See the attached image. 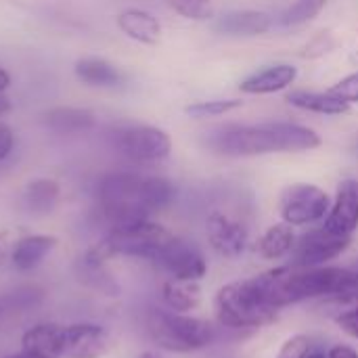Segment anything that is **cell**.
<instances>
[{
  "instance_id": "obj_24",
  "label": "cell",
  "mask_w": 358,
  "mask_h": 358,
  "mask_svg": "<svg viewBox=\"0 0 358 358\" xmlns=\"http://www.w3.org/2000/svg\"><path fill=\"white\" fill-rule=\"evenodd\" d=\"M162 300L168 310L193 313L201 306V287L197 281H180L168 277L162 283Z\"/></svg>"
},
{
  "instance_id": "obj_15",
  "label": "cell",
  "mask_w": 358,
  "mask_h": 358,
  "mask_svg": "<svg viewBox=\"0 0 358 358\" xmlns=\"http://www.w3.org/2000/svg\"><path fill=\"white\" fill-rule=\"evenodd\" d=\"M298 78V69L289 63H277V65H268L252 76H248L245 80H241L239 90L243 94H275L281 92L285 88H289Z\"/></svg>"
},
{
  "instance_id": "obj_5",
  "label": "cell",
  "mask_w": 358,
  "mask_h": 358,
  "mask_svg": "<svg viewBox=\"0 0 358 358\" xmlns=\"http://www.w3.org/2000/svg\"><path fill=\"white\" fill-rule=\"evenodd\" d=\"M145 329L157 348L176 355L199 352L216 342V327L191 313L153 308L147 315Z\"/></svg>"
},
{
  "instance_id": "obj_44",
  "label": "cell",
  "mask_w": 358,
  "mask_h": 358,
  "mask_svg": "<svg viewBox=\"0 0 358 358\" xmlns=\"http://www.w3.org/2000/svg\"><path fill=\"white\" fill-rule=\"evenodd\" d=\"M357 151H358V141H357Z\"/></svg>"
},
{
  "instance_id": "obj_11",
  "label": "cell",
  "mask_w": 358,
  "mask_h": 358,
  "mask_svg": "<svg viewBox=\"0 0 358 358\" xmlns=\"http://www.w3.org/2000/svg\"><path fill=\"white\" fill-rule=\"evenodd\" d=\"M153 264L159 266L170 279H180V281L199 283L208 275V260L203 252L195 243L176 235L159 252Z\"/></svg>"
},
{
  "instance_id": "obj_39",
  "label": "cell",
  "mask_w": 358,
  "mask_h": 358,
  "mask_svg": "<svg viewBox=\"0 0 358 358\" xmlns=\"http://www.w3.org/2000/svg\"><path fill=\"white\" fill-rule=\"evenodd\" d=\"M306 358H327V352L325 350H321V348H310L308 350V355H306Z\"/></svg>"
},
{
  "instance_id": "obj_38",
  "label": "cell",
  "mask_w": 358,
  "mask_h": 358,
  "mask_svg": "<svg viewBox=\"0 0 358 358\" xmlns=\"http://www.w3.org/2000/svg\"><path fill=\"white\" fill-rule=\"evenodd\" d=\"M8 86H10V76H8V71H6V69H2V67H0V92H4Z\"/></svg>"
},
{
  "instance_id": "obj_10",
  "label": "cell",
  "mask_w": 358,
  "mask_h": 358,
  "mask_svg": "<svg viewBox=\"0 0 358 358\" xmlns=\"http://www.w3.org/2000/svg\"><path fill=\"white\" fill-rule=\"evenodd\" d=\"M113 348L111 334L96 323L61 325L59 358H103Z\"/></svg>"
},
{
  "instance_id": "obj_19",
  "label": "cell",
  "mask_w": 358,
  "mask_h": 358,
  "mask_svg": "<svg viewBox=\"0 0 358 358\" xmlns=\"http://www.w3.org/2000/svg\"><path fill=\"white\" fill-rule=\"evenodd\" d=\"M44 126L57 134H82L96 126V117L82 107H52L44 113Z\"/></svg>"
},
{
  "instance_id": "obj_32",
  "label": "cell",
  "mask_w": 358,
  "mask_h": 358,
  "mask_svg": "<svg viewBox=\"0 0 358 358\" xmlns=\"http://www.w3.org/2000/svg\"><path fill=\"white\" fill-rule=\"evenodd\" d=\"M329 92L336 94L338 99L346 101L348 105H358V71L342 78L338 84H334L329 88Z\"/></svg>"
},
{
  "instance_id": "obj_41",
  "label": "cell",
  "mask_w": 358,
  "mask_h": 358,
  "mask_svg": "<svg viewBox=\"0 0 358 358\" xmlns=\"http://www.w3.org/2000/svg\"><path fill=\"white\" fill-rule=\"evenodd\" d=\"M138 358H164L162 355H157V352H153V350H145L143 355H138Z\"/></svg>"
},
{
  "instance_id": "obj_1",
  "label": "cell",
  "mask_w": 358,
  "mask_h": 358,
  "mask_svg": "<svg viewBox=\"0 0 358 358\" xmlns=\"http://www.w3.org/2000/svg\"><path fill=\"white\" fill-rule=\"evenodd\" d=\"M96 212L107 229L147 220L176 199V187L164 176L111 172L96 182Z\"/></svg>"
},
{
  "instance_id": "obj_31",
  "label": "cell",
  "mask_w": 358,
  "mask_h": 358,
  "mask_svg": "<svg viewBox=\"0 0 358 358\" xmlns=\"http://www.w3.org/2000/svg\"><path fill=\"white\" fill-rule=\"evenodd\" d=\"M334 48H336V38H334L329 31H321V34H317V36L304 46L302 57H306V59H319V57L331 52Z\"/></svg>"
},
{
  "instance_id": "obj_43",
  "label": "cell",
  "mask_w": 358,
  "mask_h": 358,
  "mask_svg": "<svg viewBox=\"0 0 358 358\" xmlns=\"http://www.w3.org/2000/svg\"><path fill=\"white\" fill-rule=\"evenodd\" d=\"M0 315H2V306H0Z\"/></svg>"
},
{
  "instance_id": "obj_33",
  "label": "cell",
  "mask_w": 358,
  "mask_h": 358,
  "mask_svg": "<svg viewBox=\"0 0 358 358\" xmlns=\"http://www.w3.org/2000/svg\"><path fill=\"white\" fill-rule=\"evenodd\" d=\"M336 325L350 338L358 340V306L350 308V310H344L336 317Z\"/></svg>"
},
{
  "instance_id": "obj_20",
  "label": "cell",
  "mask_w": 358,
  "mask_h": 358,
  "mask_svg": "<svg viewBox=\"0 0 358 358\" xmlns=\"http://www.w3.org/2000/svg\"><path fill=\"white\" fill-rule=\"evenodd\" d=\"M73 71L82 84L92 88H115L124 82L122 71L113 63L101 57H84L76 61Z\"/></svg>"
},
{
  "instance_id": "obj_37",
  "label": "cell",
  "mask_w": 358,
  "mask_h": 358,
  "mask_svg": "<svg viewBox=\"0 0 358 358\" xmlns=\"http://www.w3.org/2000/svg\"><path fill=\"white\" fill-rule=\"evenodd\" d=\"M10 109H13V103H10V99H8L4 92H0V115L8 113Z\"/></svg>"
},
{
  "instance_id": "obj_4",
  "label": "cell",
  "mask_w": 358,
  "mask_h": 358,
  "mask_svg": "<svg viewBox=\"0 0 358 358\" xmlns=\"http://www.w3.org/2000/svg\"><path fill=\"white\" fill-rule=\"evenodd\" d=\"M216 319L222 327L243 331L262 329L279 319V308L266 298L258 277L222 285L214 296Z\"/></svg>"
},
{
  "instance_id": "obj_40",
  "label": "cell",
  "mask_w": 358,
  "mask_h": 358,
  "mask_svg": "<svg viewBox=\"0 0 358 358\" xmlns=\"http://www.w3.org/2000/svg\"><path fill=\"white\" fill-rule=\"evenodd\" d=\"M2 358H46V357H40V355H31V352L21 350V352H17V355H6V357H2Z\"/></svg>"
},
{
  "instance_id": "obj_17",
  "label": "cell",
  "mask_w": 358,
  "mask_h": 358,
  "mask_svg": "<svg viewBox=\"0 0 358 358\" xmlns=\"http://www.w3.org/2000/svg\"><path fill=\"white\" fill-rule=\"evenodd\" d=\"M59 239L55 235H25L15 241L10 266L19 273H29L38 268L44 258L57 248Z\"/></svg>"
},
{
  "instance_id": "obj_7",
  "label": "cell",
  "mask_w": 358,
  "mask_h": 358,
  "mask_svg": "<svg viewBox=\"0 0 358 358\" xmlns=\"http://www.w3.org/2000/svg\"><path fill=\"white\" fill-rule=\"evenodd\" d=\"M113 149L134 164H157L164 162L172 151V138L168 132L155 126H124L111 134Z\"/></svg>"
},
{
  "instance_id": "obj_29",
  "label": "cell",
  "mask_w": 358,
  "mask_h": 358,
  "mask_svg": "<svg viewBox=\"0 0 358 358\" xmlns=\"http://www.w3.org/2000/svg\"><path fill=\"white\" fill-rule=\"evenodd\" d=\"M40 300H42V292L40 289L23 287V289L13 292L4 302H0V306H2V310H4V306L6 308H15V310H27L29 306H36Z\"/></svg>"
},
{
  "instance_id": "obj_9",
  "label": "cell",
  "mask_w": 358,
  "mask_h": 358,
  "mask_svg": "<svg viewBox=\"0 0 358 358\" xmlns=\"http://www.w3.org/2000/svg\"><path fill=\"white\" fill-rule=\"evenodd\" d=\"M352 243V237H342L325 227L310 229L296 239V245L289 254V266L294 268H319L327 266L340 258Z\"/></svg>"
},
{
  "instance_id": "obj_23",
  "label": "cell",
  "mask_w": 358,
  "mask_h": 358,
  "mask_svg": "<svg viewBox=\"0 0 358 358\" xmlns=\"http://www.w3.org/2000/svg\"><path fill=\"white\" fill-rule=\"evenodd\" d=\"M296 233H294V227L287 224V222H277L273 227H268L258 243H256V252L260 258L268 260V262H275V260H281V258H287L296 245Z\"/></svg>"
},
{
  "instance_id": "obj_13",
  "label": "cell",
  "mask_w": 358,
  "mask_h": 358,
  "mask_svg": "<svg viewBox=\"0 0 358 358\" xmlns=\"http://www.w3.org/2000/svg\"><path fill=\"white\" fill-rule=\"evenodd\" d=\"M73 271H76L78 281L86 285L88 289L109 296V298H115L120 294V285L113 273L109 271V258L99 250L96 243L76 258Z\"/></svg>"
},
{
  "instance_id": "obj_42",
  "label": "cell",
  "mask_w": 358,
  "mask_h": 358,
  "mask_svg": "<svg viewBox=\"0 0 358 358\" xmlns=\"http://www.w3.org/2000/svg\"><path fill=\"white\" fill-rule=\"evenodd\" d=\"M352 61H358V52H357V55H355V57H352Z\"/></svg>"
},
{
  "instance_id": "obj_12",
  "label": "cell",
  "mask_w": 358,
  "mask_h": 358,
  "mask_svg": "<svg viewBox=\"0 0 358 358\" xmlns=\"http://www.w3.org/2000/svg\"><path fill=\"white\" fill-rule=\"evenodd\" d=\"M206 237L210 248L227 260H237L250 245L248 227L227 212L214 210L206 218Z\"/></svg>"
},
{
  "instance_id": "obj_26",
  "label": "cell",
  "mask_w": 358,
  "mask_h": 358,
  "mask_svg": "<svg viewBox=\"0 0 358 358\" xmlns=\"http://www.w3.org/2000/svg\"><path fill=\"white\" fill-rule=\"evenodd\" d=\"M327 0H294L281 15H279V23L283 27H296V25H304L308 21H313L323 8H325Z\"/></svg>"
},
{
  "instance_id": "obj_34",
  "label": "cell",
  "mask_w": 358,
  "mask_h": 358,
  "mask_svg": "<svg viewBox=\"0 0 358 358\" xmlns=\"http://www.w3.org/2000/svg\"><path fill=\"white\" fill-rule=\"evenodd\" d=\"M13 233L10 231H0V271L10 264V256H13V248H15Z\"/></svg>"
},
{
  "instance_id": "obj_2",
  "label": "cell",
  "mask_w": 358,
  "mask_h": 358,
  "mask_svg": "<svg viewBox=\"0 0 358 358\" xmlns=\"http://www.w3.org/2000/svg\"><path fill=\"white\" fill-rule=\"evenodd\" d=\"M201 145L224 157H256L271 153L313 151L321 145V136L313 128L292 122L224 124L206 130Z\"/></svg>"
},
{
  "instance_id": "obj_35",
  "label": "cell",
  "mask_w": 358,
  "mask_h": 358,
  "mask_svg": "<svg viewBox=\"0 0 358 358\" xmlns=\"http://www.w3.org/2000/svg\"><path fill=\"white\" fill-rule=\"evenodd\" d=\"M15 147V132L10 130V126H6L4 122H0V162H4Z\"/></svg>"
},
{
  "instance_id": "obj_8",
  "label": "cell",
  "mask_w": 358,
  "mask_h": 358,
  "mask_svg": "<svg viewBox=\"0 0 358 358\" xmlns=\"http://www.w3.org/2000/svg\"><path fill=\"white\" fill-rule=\"evenodd\" d=\"M331 197L317 185L296 182L283 189L279 197V214L281 220L292 227H310L329 214Z\"/></svg>"
},
{
  "instance_id": "obj_16",
  "label": "cell",
  "mask_w": 358,
  "mask_h": 358,
  "mask_svg": "<svg viewBox=\"0 0 358 358\" xmlns=\"http://www.w3.org/2000/svg\"><path fill=\"white\" fill-rule=\"evenodd\" d=\"M273 27V17L264 10H229L220 15L214 23V29L224 36H262Z\"/></svg>"
},
{
  "instance_id": "obj_25",
  "label": "cell",
  "mask_w": 358,
  "mask_h": 358,
  "mask_svg": "<svg viewBox=\"0 0 358 358\" xmlns=\"http://www.w3.org/2000/svg\"><path fill=\"white\" fill-rule=\"evenodd\" d=\"M59 336H61V325L38 323L23 334L21 350L46 358H59Z\"/></svg>"
},
{
  "instance_id": "obj_3",
  "label": "cell",
  "mask_w": 358,
  "mask_h": 358,
  "mask_svg": "<svg viewBox=\"0 0 358 358\" xmlns=\"http://www.w3.org/2000/svg\"><path fill=\"white\" fill-rule=\"evenodd\" d=\"M266 298L279 308H287L308 300H329L340 304L358 302V273L344 266L294 268L277 266L256 275Z\"/></svg>"
},
{
  "instance_id": "obj_21",
  "label": "cell",
  "mask_w": 358,
  "mask_h": 358,
  "mask_svg": "<svg viewBox=\"0 0 358 358\" xmlns=\"http://www.w3.org/2000/svg\"><path fill=\"white\" fill-rule=\"evenodd\" d=\"M285 101L302 111L319 113V115H346L350 113V105L336 94L327 92H313V90H292Z\"/></svg>"
},
{
  "instance_id": "obj_27",
  "label": "cell",
  "mask_w": 358,
  "mask_h": 358,
  "mask_svg": "<svg viewBox=\"0 0 358 358\" xmlns=\"http://www.w3.org/2000/svg\"><path fill=\"white\" fill-rule=\"evenodd\" d=\"M243 107V101L239 99H212V101H197L185 107V113L193 120H208V117H220L235 109Z\"/></svg>"
},
{
  "instance_id": "obj_28",
  "label": "cell",
  "mask_w": 358,
  "mask_h": 358,
  "mask_svg": "<svg viewBox=\"0 0 358 358\" xmlns=\"http://www.w3.org/2000/svg\"><path fill=\"white\" fill-rule=\"evenodd\" d=\"M166 4L180 17L191 21H210L214 17L212 0H166Z\"/></svg>"
},
{
  "instance_id": "obj_6",
  "label": "cell",
  "mask_w": 358,
  "mask_h": 358,
  "mask_svg": "<svg viewBox=\"0 0 358 358\" xmlns=\"http://www.w3.org/2000/svg\"><path fill=\"white\" fill-rule=\"evenodd\" d=\"M172 237L174 235L164 224L147 218V220H136V222L107 229L105 237L96 245L109 260L115 256H126V258L155 262V258Z\"/></svg>"
},
{
  "instance_id": "obj_36",
  "label": "cell",
  "mask_w": 358,
  "mask_h": 358,
  "mask_svg": "<svg viewBox=\"0 0 358 358\" xmlns=\"http://www.w3.org/2000/svg\"><path fill=\"white\" fill-rule=\"evenodd\" d=\"M327 358H358V352L352 346L346 344H336L327 350Z\"/></svg>"
},
{
  "instance_id": "obj_18",
  "label": "cell",
  "mask_w": 358,
  "mask_h": 358,
  "mask_svg": "<svg viewBox=\"0 0 358 358\" xmlns=\"http://www.w3.org/2000/svg\"><path fill=\"white\" fill-rule=\"evenodd\" d=\"M117 27L134 42L145 46H155L162 40V23L157 17L143 8H128L122 10L115 19Z\"/></svg>"
},
{
  "instance_id": "obj_30",
  "label": "cell",
  "mask_w": 358,
  "mask_h": 358,
  "mask_svg": "<svg viewBox=\"0 0 358 358\" xmlns=\"http://www.w3.org/2000/svg\"><path fill=\"white\" fill-rule=\"evenodd\" d=\"M313 348V342L308 336H302V334H296L292 338H287L279 350V355L275 358H306L308 350Z\"/></svg>"
},
{
  "instance_id": "obj_22",
  "label": "cell",
  "mask_w": 358,
  "mask_h": 358,
  "mask_svg": "<svg viewBox=\"0 0 358 358\" xmlns=\"http://www.w3.org/2000/svg\"><path fill=\"white\" fill-rule=\"evenodd\" d=\"M61 197V185L52 178L29 180L23 191V208L31 216H48Z\"/></svg>"
},
{
  "instance_id": "obj_14",
  "label": "cell",
  "mask_w": 358,
  "mask_h": 358,
  "mask_svg": "<svg viewBox=\"0 0 358 358\" xmlns=\"http://www.w3.org/2000/svg\"><path fill=\"white\" fill-rule=\"evenodd\" d=\"M323 227L336 235L352 237L358 229V180L344 178L338 185L336 197L331 199L329 214L325 216Z\"/></svg>"
}]
</instances>
